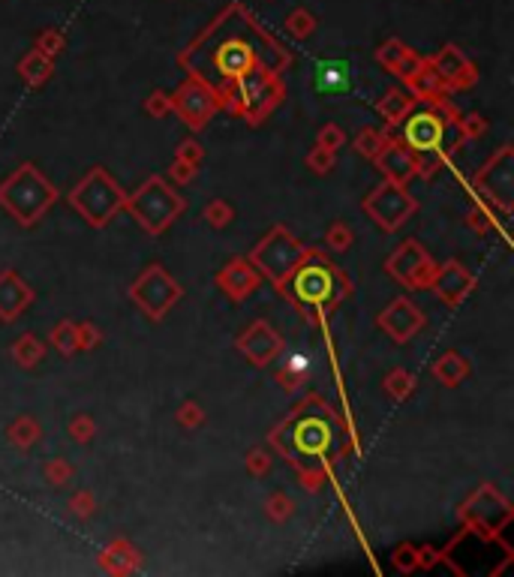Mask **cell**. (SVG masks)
I'll return each instance as SVG.
<instances>
[{
    "instance_id": "6da1fadb",
    "label": "cell",
    "mask_w": 514,
    "mask_h": 577,
    "mask_svg": "<svg viewBox=\"0 0 514 577\" xmlns=\"http://www.w3.org/2000/svg\"><path fill=\"white\" fill-rule=\"evenodd\" d=\"M292 60H295L292 52L274 34H268L244 4H229L178 54L181 69L217 93L220 112L241 82L262 73L283 76L292 67Z\"/></svg>"
},
{
    "instance_id": "7a4b0ae2",
    "label": "cell",
    "mask_w": 514,
    "mask_h": 577,
    "mask_svg": "<svg viewBox=\"0 0 514 577\" xmlns=\"http://www.w3.org/2000/svg\"><path fill=\"white\" fill-rule=\"evenodd\" d=\"M268 445L280 461L292 466V472L310 493L328 485L331 472L343 457L358 452L355 430L322 394H307L298 400L289 415L271 427Z\"/></svg>"
},
{
    "instance_id": "3957f363",
    "label": "cell",
    "mask_w": 514,
    "mask_h": 577,
    "mask_svg": "<svg viewBox=\"0 0 514 577\" xmlns=\"http://www.w3.org/2000/svg\"><path fill=\"white\" fill-rule=\"evenodd\" d=\"M391 139L406 148L415 163V175L430 180L448 163L457 148L463 145L457 132V108L452 100L442 97L433 102H415L398 126H389Z\"/></svg>"
},
{
    "instance_id": "277c9868",
    "label": "cell",
    "mask_w": 514,
    "mask_h": 577,
    "mask_svg": "<svg viewBox=\"0 0 514 577\" xmlns=\"http://www.w3.org/2000/svg\"><path fill=\"white\" fill-rule=\"evenodd\" d=\"M277 292L298 313L307 316V322L322 325L352 295L355 286H352V276L328 252H322L319 247H307L301 262L277 283Z\"/></svg>"
},
{
    "instance_id": "5b68a950",
    "label": "cell",
    "mask_w": 514,
    "mask_h": 577,
    "mask_svg": "<svg viewBox=\"0 0 514 577\" xmlns=\"http://www.w3.org/2000/svg\"><path fill=\"white\" fill-rule=\"evenodd\" d=\"M514 550L500 535L478 533L472 526H463L448 541L446 550H439V565H448L461 577H500L511 565Z\"/></svg>"
},
{
    "instance_id": "8992f818",
    "label": "cell",
    "mask_w": 514,
    "mask_h": 577,
    "mask_svg": "<svg viewBox=\"0 0 514 577\" xmlns=\"http://www.w3.org/2000/svg\"><path fill=\"white\" fill-rule=\"evenodd\" d=\"M58 202V187L52 184L34 163H21L10 178L0 184V208L19 226H34Z\"/></svg>"
},
{
    "instance_id": "52a82bcc",
    "label": "cell",
    "mask_w": 514,
    "mask_h": 577,
    "mask_svg": "<svg viewBox=\"0 0 514 577\" xmlns=\"http://www.w3.org/2000/svg\"><path fill=\"white\" fill-rule=\"evenodd\" d=\"M124 211L130 213L148 235H163L165 228L187 211V202H184V196H178L175 187H169V180L154 175V178H148L136 193L126 196Z\"/></svg>"
},
{
    "instance_id": "ba28073f",
    "label": "cell",
    "mask_w": 514,
    "mask_h": 577,
    "mask_svg": "<svg viewBox=\"0 0 514 577\" xmlns=\"http://www.w3.org/2000/svg\"><path fill=\"white\" fill-rule=\"evenodd\" d=\"M126 193L117 180L108 175L106 169H91L69 193V204L76 213H82V220L93 228H106L117 213L124 211Z\"/></svg>"
},
{
    "instance_id": "9c48e42d",
    "label": "cell",
    "mask_w": 514,
    "mask_h": 577,
    "mask_svg": "<svg viewBox=\"0 0 514 577\" xmlns=\"http://www.w3.org/2000/svg\"><path fill=\"white\" fill-rule=\"evenodd\" d=\"M304 252H307V244L298 241L286 226H274L271 232H268L265 238L253 247V252L247 259L256 265V271L262 274L265 280H271L277 286V283H280L283 276L292 271V268L301 262Z\"/></svg>"
},
{
    "instance_id": "30bf717a",
    "label": "cell",
    "mask_w": 514,
    "mask_h": 577,
    "mask_svg": "<svg viewBox=\"0 0 514 577\" xmlns=\"http://www.w3.org/2000/svg\"><path fill=\"white\" fill-rule=\"evenodd\" d=\"M181 298H184L181 283L157 262L148 265L145 271L130 283V301L154 322H160L163 316L181 301Z\"/></svg>"
},
{
    "instance_id": "8fae6325",
    "label": "cell",
    "mask_w": 514,
    "mask_h": 577,
    "mask_svg": "<svg viewBox=\"0 0 514 577\" xmlns=\"http://www.w3.org/2000/svg\"><path fill=\"white\" fill-rule=\"evenodd\" d=\"M472 189L490 208L509 213L514 208V148L502 145L472 178Z\"/></svg>"
},
{
    "instance_id": "7c38bea8",
    "label": "cell",
    "mask_w": 514,
    "mask_h": 577,
    "mask_svg": "<svg viewBox=\"0 0 514 577\" xmlns=\"http://www.w3.org/2000/svg\"><path fill=\"white\" fill-rule=\"evenodd\" d=\"M361 211L367 213L382 232H398V228L418 211V199L409 196V189L403 184H394V180L382 178V184H376L367 196H364Z\"/></svg>"
},
{
    "instance_id": "4fadbf2b",
    "label": "cell",
    "mask_w": 514,
    "mask_h": 577,
    "mask_svg": "<svg viewBox=\"0 0 514 577\" xmlns=\"http://www.w3.org/2000/svg\"><path fill=\"white\" fill-rule=\"evenodd\" d=\"M511 520H514L511 502L494 485H478L476 493L461 505V524L487 535H500Z\"/></svg>"
},
{
    "instance_id": "5bb4252c",
    "label": "cell",
    "mask_w": 514,
    "mask_h": 577,
    "mask_svg": "<svg viewBox=\"0 0 514 577\" xmlns=\"http://www.w3.org/2000/svg\"><path fill=\"white\" fill-rule=\"evenodd\" d=\"M172 112H178V117L189 126V130L199 132L213 121V115L220 112V100L205 82L187 76L184 82L178 84V91H172Z\"/></svg>"
},
{
    "instance_id": "9a60e30c",
    "label": "cell",
    "mask_w": 514,
    "mask_h": 577,
    "mask_svg": "<svg viewBox=\"0 0 514 577\" xmlns=\"http://www.w3.org/2000/svg\"><path fill=\"white\" fill-rule=\"evenodd\" d=\"M385 271L406 289H427L433 271H437V262H433V256L422 247V244L415 238H409L389 256Z\"/></svg>"
},
{
    "instance_id": "2e32d148",
    "label": "cell",
    "mask_w": 514,
    "mask_h": 577,
    "mask_svg": "<svg viewBox=\"0 0 514 577\" xmlns=\"http://www.w3.org/2000/svg\"><path fill=\"white\" fill-rule=\"evenodd\" d=\"M476 286H478L476 274H472L461 259H448V262L437 265L430 283H427V289H430L446 307H461L466 298L476 292Z\"/></svg>"
},
{
    "instance_id": "e0dca14e",
    "label": "cell",
    "mask_w": 514,
    "mask_h": 577,
    "mask_svg": "<svg viewBox=\"0 0 514 577\" xmlns=\"http://www.w3.org/2000/svg\"><path fill=\"white\" fill-rule=\"evenodd\" d=\"M433 69L439 73V78L446 82L448 93L457 91H470L478 84V67L466 58V52L457 43H446L437 54H430Z\"/></svg>"
},
{
    "instance_id": "ac0fdd59",
    "label": "cell",
    "mask_w": 514,
    "mask_h": 577,
    "mask_svg": "<svg viewBox=\"0 0 514 577\" xmlns=\"http://www.w3.org/2000/svg\"><path fill=\"white\" fill-rule=\"evenodd\" d=\"M235 349L250 361L253 367H268L283 352V337L265 319H256L244 334L235 340Z\"/></svg>"
},
{
    "instance_id": "d6986e66",
    "label": "cell",
    "mask_w": 514,
    "mask_h": 577,
    "mask_svg": "<svg viewBox=\"0 0 514 577\" xmlns=\"http://www.w3.org/2000/svg\"><path fill=\"white\" fill-rule=\"evenodd\" d=\"M424 313L422 307H415L409 298H394V301L385 307L382 313L376 316V325L389 334L394 343H409L418 331L424 328Z\"/></svg>"
},
{
    "instance_id": "ffe728a7",
    "label": "cell",
    "mask_w": 514,
    "mask_h": 577,
    "mask_svg": "<svg viewBox=\"0 0 514 577\" xmlns=\"http://www.w3.org/2000/svg\"><path fill=\"white\" fill-rule=\"evenodd\" d=\"M213 283H217V289L223 292L229 301L241 304L259 289L262 274L256 271V265H253L247 256H235V259H229L223 268H220L217 276H213Z\"/></svg>"
},
{
    "instance_id": "44dd1931",
    "label": "cell",
    "mask_w": 514,
    "mask_h": 577,
    "mask_svg": "<svg viewBox=\"0 0 514 577\" xmlns=\"http://www.w3.org/2000/svg\"><path fill=\"white\" fill-rule=\"evenodd\" d=\"M36 292L21 280L19 271L0 268V322H15L34 304Z\"/></svg>"
},
{
    "instance_id": "7402d4cb",
    "label": "cell",
    "mask_w": 514,
    "mask_h": 577,
    "mask_svg": "<svg viewBox=\"0 0 514 577\" xmlns=\"http://www.w3.org/2000/svg\"><path fill=\"white\" fill-rule=\"evenodd\" d=\"M422 54L409 49L403 39L398 36H391V39H385L382 45L376 49V63L385 69V73H391V76H398L400 82H406L409 76L415 73L418 67H422Z\"/></svg>"
},
{
    "instance_id": "603a6c76",
    "label": "cell",
    "mask_w": 514,
    "mask_h": 577,
    "mask_svg": "<svg viewBox=\"0 0 514 577\" xmlns=\"http://www.w3.org/2000/svg\"><path fill=\"white\" fill-rule=\"evenodd\" d=\"M355 84L352 76V63L340 60V58H328L319 60L313 69V88L316 93H325V97H340V93H349Z\"/></svg>"
},
{
    "instance_id": "cb8c5ba5",
    "label": "cell",
    "mask_w": 514,
    "mask_h": 577,
    "mask_svg": "<svg viewBox=\"0 0 514 577\" xmlns=\"http://www.w3.org/2000/svg\"><path fill=\"white\" fill-rule=\"evenodd\" d=\"M141 563H145V557H141V550L130 539H115L108 548L100 550V559H97V565L102 568V572L115 574V577L136 574Z\"/></svg>"
},
{
    "instance_id": "d4e9b609",
    "label": "cell",
    "mask_w": 514,
    "mask_h": 577,
    "mask_svg": "<svg viewBox=\"0 0 514 577\" xmlns=\"http://www.w3.org/2000/svg\"><path fill=\"white\" fill-rule=\"evenodd\" d=\"M373 163H376V169L382 172V178H385V180H394V184H403V187H406L409 180L415 178V163H413V156H409L406 148L398 145L394 139L373 156Z\"/></svg>"
},
{
    "instance_id": "484cf974",
    "label": "cell",
    "mask_w": 514,
    "mask_h": 577,
    "mask_svg": "<svg viewBox=\"0 0 514 577\" xmlns=\"http://www.w3.org/2000/svg\"><path fill=\"white\" fill-rule=\"evenodd\" d=\"M403 84H406V91L413 93L415 102H433V100H442V97H452L446 88V82H442L439 73L433 69L430 58H424L422 67H418Z\"/></svg>"
},
{
    "instance_id": "4316f807",
    "label": "cell",
    "mask_w": 514,
    "mask_h": 577,
    "mask_svg": "<svg viewBox=\"0 0 514 577\" xmlns=\"http://www.w3.org/2000/svg\"><path fill=\"white\" fill-rule=\"evenodd\" d=\"M430 373L437 382H442L446 389H457L461 382H466L472 373V367H470V361L463 358L461 352H446V355H439L437 361L430 365Z\"/></svg>"
},
{
    "instance_id": "83f0119b",
    "label": "cell",
    "mask_w": 514,
    "mask_h": 577,
    "mask_svg": "<svg viewBox=\"0 0 514 577\" xmlns=\"http://www.w3.org/2000/svg\"><path fill=\"white\" fill-rule=\"evenodd\" d=\"M19 76L28 88H34V91L43 88V84H49V78L54 76V58L43 54L39 49H30L25 58L19 60Z\"/></svg>"
},
{
    "instance_id": "f1b7e54d",
    "label": "cell",
    "mask_w": 514,
    "mask_h": 577,
    "mask_svg": "<svg viewBox=\"0 0 514 577\" xmlns=\"http://www.w3.org/2000/svg\"><path fill=\"white\" fill-rule=\"evenodd\" d=\"M413 106H415L413 93H409V91H400V88H391L382 100L376 102V115L382 117L385 126H398L403 117H406V112H409Z\"/></svg>"
},
{
    "instance_id": "f546056e",
    "label": "cell",
    "mask_w": 514,
    "mask_h": 577,
    "mask_svg": "<svg viewBox=\"0 0 514 577\" xmlns=\"http://www.w3.org/2000/svg\"><path fill=\"white\" fill-rule=\"evenodd\" d=\"M6 439H10L19 452H30V448H36L39 439H43V424H39L34 415H19L10 427H6Z\"/></svg>"
},
{
    "instance_id": "4dcf8cb0",
    "label": "cell",
    "mask_w": 514,
    "mask_h": 577,
    "mask_svg": "<svg viewBox=\"0 0 514 577\" xmlns=\"http://www.w3.org/2000/svg\"><path fill=\"white\" fill-rule=\"evenodd\" d=\"M10 355H12V361L19 367H25V370H30V367H36L39 361L45 358V343L39 340L36 334H21L19 340L12 343V349H10Z\"/></svg>"
},
{
    "instance_id": "1f68e13d",
    "label": "cell",
    "mask_w": 514,
    "mask_h": 577,
    "mask_svg": "<svg viewBox=\"0 0 514 577\" xmlns=\"http://www.w3.org/2000/svg\"><path fill=\"white\" fill-rule=\"evenodd\" d=\"M389 141H391L389 126H364L358 136L352 139V148L364 156V160H373V156L382 151Z\"/></svg>"
},
{
    "instance_id": "d6a6232c",
    "label": "cell",
    "mask_w": 514,
    "mask_h": 577,
    "mask_svg": "<svg viewBox=\"0 0 514 577\" xmlns=\"http://www.w3.org/2000/svg\"><path fill=\"white\" fill-rule=\"evenodd\" d=\"M382 389L385 394L394 400V403H403V400H409L415 394L418 389V379L409 373V370H403V367H394L389 376H385V382H382Z\"/></svg>"
},
{
    "instance_id": "836d02e7",
    "label": "cell",
    "mask_w": 514,
    "mask_h": 577,
    "mask_svg": "<svg viewBox=\"0 0 514 577\" xmlns=\"http://www.w3.org/2000/svg\"><path fill=\"white\" fill-rule=\"evenodd\" d=\"M277 385H280L286 394H295L298 389L307 385V358H289L286 365L277 370Z\"/></svg>"
},
{
    "instance_id": "e575fe53",
    "label": "cell",
    "mask_w": 514,
    "mask_h": 577,
    "mask_svg": "<svg viewBox=\"0 0 514 577\" xmlns=\"http://www.w3.org/2000/svg\"><path fill=\"white\" fill-rule=\"evenodd\" d=\"M286 34L292 39H298V43H304V39H310L316 34V28H319V21H316V15L310 10H304V6H298V10L289 12L286 19Z\"/></svg>"
},
{
    "instance_id": "d590c367",
    "label": "cell",
    "mask_w": 514,
    "mask_h": 577,
    "mask_svg": "<svg viewBox=\"0 0 514 577\" xmlns=\"http://www.w3.org/2000/svg\"><path fill=\"white\" fill-rule=\"evenodd\" d=\"M43 478H45V485H52V487H67V485H73V478H76V463L67 461V457H52V461L43 463Z\"/></svg>"
},
{
    "instance_id": "8d00e7d4",
    "label": "cell",
    "mask_w": 514,
    "mask_h": 577,
    "mask_svg": "<svg viewBox=\"0 0 514 577\" xmlns=\"http://www.w3.org/2000/svg\"><path fill=\"white\" fill-rule=\"evenodd\" d=\"M52 349L54 352H60L63 358H73V355L78 352V343H76V322L73 319H60L58 325L52 328Z\"/></svg>"
},
{
    "instance_id": "74e56055",
    "label": "cell",
    "mask_w": 514,
    "mask_h": 577,
    "mask_svg": "<svg viewBox=\"0 0 514 577\" xmlns=\"http://www.w3.org/2000/svg\"><path fill=\"white\" fill-rule=\"evenodd\" d=\"M295 500H292L289 493H283V490H277V493L268 496L265 502V517L271 520V524H286V520L295 515Z\"/></svg>"
},
{
    "instance_id": "f35d334b",
    "label": "cell",
    "mask_w": 514,
    "mask_h": 577,
    "mask_svg": "<svg viewBox=\"0 0 514 577\" xmlns=\"http://www.w3.org/2000/svg\"><path fill=\"white\" fill-rule=\"evenodd\" d=\"M69 439L78 442V445H88V442H93V437H97V421L88 415V413H76L73 418H69Z\"/></svg>"
},
{
    "instance_id": "ab89813d",
    "label": "cell",
    "mask_w": 514,
    "mask_h": 577,
    "mask_svg": "<svg viewBox=\"0 0 514 577\" xmlns=\"http://www.w3.org/2000/svg\"><path fill=\"white\" fill-rule=\"evenodd\" d=\"M463 223H466V228H472L476 235H487L490 228H494V213H490V204H485L478 199L470 211H466Z\"/></svg>"
},
{
    "instance_id": "60d3db41",
    "label": "cell",
    "mask_w": 514,
    "mask_h": 577,
    "mask_svg": "<svg viewBox=\"0 0 514 577\" xmlns=\"http://www.w3.org/2000/svg\"><path fill=\"white\" fill-rule=\"evenodd\" d=\"M67 509H69V515L78 517V520H88L97 515V496H93V490H76L73 496H69V502H67Z\"/></svg>"
},
{
    "instance_id": "b9f144b4",
    "label": "cell",
    "mask_w": 514,
    "mask_h": 577,
    "mask_svg": "<svg viewBox=\"0 0 514 577\" xmlns=\"http://www.w3.org/2000/svg\"><path fill=\"white\" fill-rule=\"evenodd\" d=\"M325 244H328V250L346 252L355 244V232L343 223V220H334V223L328 226V232H325Z\"/></svg>"
},
{
    "instance_id": "7bdbcfd3",
    "label": "cell",
    "mask_w": 514,
    "mask_h": 577,
    "mask_svg": "<svg viewBox=\"0 0 514 577\" xmlns=\"http://www.w3.org/2000/svg\"><path fill=\"white\" fill-rule=\"evenodd\" d=\"M487 121L485 115L478 112H470V115H457V132H461L463 141H472V139H481L487 132Z\"/></svg>"
},
{
    "instance_id": "ee69618b",
    "label": "cell",
    "mask_w": 514,
    "mask_h": 577,
    "mask_svg": "<svg viewBox=\"0 0 514 577\" xmlns=\"http://www.w3.org/2000/svg\"><path fill=\"white\" fill-rule=\"evenodd\" d=\"M244 466H247L253 478H265L274 469V454L265 452V448H250L247 457H244Z\"/></svg>"
},
{
    "instance_id": "f6af8a7d",
    "label": "cell",
    "mask_w": 514,
    "mask_h": 577,
    "mask_svg": "<svg viewBox=\"0 0 514 577\" xmlns=\"http://www.w3.org/2000/svg\"><path fill=\"white\" fill-rule=\"evenodd\" d=\"M34 49L49 54V58H58V54L67 49V36H63V30H58V28H45V30H39Z\"/></svg>"
},
{
    "instance_id": "bcb514c9",
    "label": "cell",
    "mask_w": 514,
    "mask_h": 577,
    "mask_svg": "<svg viewBox=\"0 0 514 577\" xmlns=\"http://www.w3.org/2000/svg\"><path fill=\"white\" fill-rule=\"evenodd\" d=\"M307 169L313 172V175H331L337 165V154L334 151H325V148H310V154H307Z\"/></svg>"
},
{
    "instance_id": "7dc6e473",
    "label": "cell",
    "mask_w": 514,
    "mask_h": 577,
    "mask_svg": "<svg viewBox=\"0 0 514 577\" xmlns=\"http://www.w3.org/2000/svg\"><path fill=\"white\" fill-rule=\"evenodd\" d=\"M205 220H208L213 228H226L235 220V208L226 199H211L205 204Z\"/></svg>"
},
{
    "instance_id": "c3c4849f",
    "label": "cell",
    "mask_w": 514,
    "mask_h": 577,
    "mask_svg": "<svg viewBox=\"0 0 514 577\" xmlns=\"http://www.w3.org/2000/svg\"><path fill=\"white\" fill-rule=\"evenodd\" d=\"M391 565H394V572H400V574L418 572V548L415 544H398L391 553Z\"/></svg>"
},
{
    "instance_id": "681fc988",
    "label": "cell",
    "mask_w": 514,
    "mask_h": 577,
    "mask_svg": "<svg viewBox=\"0 0 514 577\" xmlns=\"http://www.w3.org/2000/svg\"><path fill=\"white\" fill-rule=\"evenodd\" d=\"M178 424L184 427V430H199V427L205 424V409H202V403H196V400H184L178 406Z\"/></svg>"
},
{
    "instance_id": "f907efd6",
    "label": "cell",
    "mask_w": 514,
    "mask_h": 577,
    "mask_svg": "<svg viewBox=\"0 0 514 577\" xmlns=\"http://www.w3.org/2000/svg\"><path fill=\"white\" fill-rule=\"evenodd\" d=\"M76 343H78V352L97 349V346L102 343V331L93 325V322H82V325L76 322Z\"/></svg>"
},
{
    "instance_id": "816d5d0a",
    "label": "cell",
    "mask_w": 514,
    "mask_h": 577,
    "mask_svg": "<svg viewBox=\"0 0 514 577\" xmlns=\"http://www.w3.org/2000/svg\"><path fill=\"white\" fill-rule=\"evenodd\" d=\"M316 145L325 148V151H340V148L346 145V132L340 130V124H325L319 130V136H316Z\"/></svg>"
},
{
    "instance_id": "f5cc1de1",
    "label": "cell",
    "mask_w": 514,
    "mask_h": 577,
    "mask_svg": "<svg viewBox=\"0 0 514 577\" xmlns=\"http://www.w3.org/2000/svg\"><path fill=\"white\" fill-rule=\"evenodd\" d=\"M145 112L151 115V117H169V115H172V93H165V91L148 93Z\"/></svg>"
},
{
    "instance_id": "db71d44e",
    "label": "cell",
    "mask_w": 514,
    "mask_h": 577,
    "mask_svg": "<svg viewBox=\"0 0 514 577\" xmlns=\"http://www.w3.org/2000/svg\"><path fill=\"white\" fill-rule=\"evenodd\" d=\"M175 160H184V163L199 169V165L205 163V148L196 139H187V141H181V145L175 148Z\"/></svg>"
},
{
    "instance_id": "11a10c76",
    "label": "cell",
    "mask_w": 514,
    "mask_h": 577,
    "mask_svg": "<svg viewBox=\"0 0 514 577\" xmlns=\"http://www.w3.org/2000/svg\"><path fill=\"white\" fill-rule=\"evenodd\" d=\"M169 175H172V180H175L178 187L193 184V178H196V165H189V163H184V160H175V163H172V169H169Z\"/></svg>"
},
{
    "instance_id": "9f6ffc18",
    "label": "cell",
    "mask_w": 514,
    "mask_h": 577,
    "mask_svg": "<svg viewBox=\"0 0 514 577\" xmlns=\"http://www.w3.org/2000/svg\"><path fill=\"white\" fill-rule=\"evenodd\" d=\"M437 565H439V550L430 548V544H422L418 548V572H430Z\"/></svg>"
}]
</instances>
